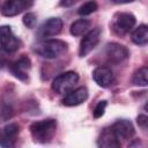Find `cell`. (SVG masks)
I'll return each instance as SVG.
<instances>
[{"label": "cell", "instance_id": "obj_1", "mask_svg": "<svg viewBox=\"0 0 148 148\" xmlns=\"http://www.w3.org/2000/svg\"><path fill=\"white\" fill-rule=\"evenodd\" d=\"M57 131V120L56 119H43L35 121L30 125V133L35 141L39 143L50 142Z\"/></svg>", "mask_w": 148, "mask_h": 148}, {"label": "cell", "instance_id": "obj_2", "mask_svg": "<svg viewBox=\"0 0 148 148\" xmlns=\"http://www.w3.org/2000/svg\"><path fill=\"white\" fill-rule=\"evenodd\" d=\"M67 50V43L60 39H49L37 44L34 51L46 59H56Z\"/></svg>", "mask_w": 148, "mask_h": 148}, {"label": "cell", "instance_id": "obj_3", "mask_svg": "<svg viewBox=\"0 0 148 148\" xmlns=\"http://www.w3.org/2000/svg\"><path fill=\"white\" fill-rule=\"evenodd\" d=\"M79 81V74L74 71H68L59 74L52 81V90L57 94H67Z\"/></svg>", "mask_w": 148, "mask_h": 148}, {"label": "cell", "instance_id": "obj_4", "mask_svg": "<svg viewBox=\"0 0 148 148\" xmlns=\"http://www.w3.org/2000/svg\"><path fill=\"white\" fill-rule=\"evenodd\" d=\"M135 16L131 13H118L114 15L113 17V22H112V30L114 31V34L117 35H126L127 32H130L134 25H135Z\"/></svg>", "mask_w": 148, "mask_h": 148}, {"label": "cell", "instance_id": "obj_5", "mask_svg": "<svg viewBox=\"0 0 148 148\" xmlns=\"http://www.w3.org/2000/svg\"><path fill=\"white\" fill-rule=\"evenodd\" d=\"M0 45L7 53H13L21 46V40L15 36L9 25H0Z\"/></svg>", "mask_w": 148, "mask_h": 148}, {"label": "cell", "instance_id": "obj_6", "mask_svg": "<svg viewBox=\"0 0 148 148\" xmlns=\"http://www.w3.org/2000/svg\"><path fill=\"white\" fill-rule=\"evenodd\" d=\"M101 35H102V30L101 28H95L92 30H90L89 32H87L84 35V37L82 38L81 43H80V47H79V56L80 57H86L88 56L99 43L101 39Z\"/></svg>", "mask_w": 148, "mask_h": 148}, {"label": "cell", "instance_id": "obj_7", "mask_svg": "<svg viewBox=\"0 0 148 148\" xmlns=\"http://www.w3.org/2000/svg\"><path fill=\"white\" fill-rule=\"evenodd\" d=\"M30 68H31V60L25 56L10 62L8 66V69L10 71V73L16 79H18L20 81H23V82H27L29 80Z\"/></svg>", "mask_w": 148, "mask_h": 148}, {"label": "cell", "instance_id": "obj_8", "mask_svg": "<svg viewBox=\"0 0 148 148\" xmlns=\"http://www.w3.org/2000/svg\"><path fill=\"white\" fill-rule=\"evenodd\" d=\"M104 52H105L108 60L113 64H120L125 61L130 56L128 50L124 45L118 44V43H108L105 45Z\"/></svg>", "mask_w": 148, "mask_h": 148}, {"label": "cell", "instance_id": "obj_9", "mask_svg": "<svg viewBox=\"0 0 148 148\" xmlns=\"http://www.w3.org/2000/svg\"><path fill=\"white\" fill-rule=\"evenodd\" d=\"M20 133V126L16 123H9L0 128V146L3 148L14 147Z\"/></svg>", "mask_w": 148, "mask_h": 148}, {"label": "cell", "instance_id": "obj_10", "mask_svg": "<svg viewBox=\"0 0 148 148\" xmlns=\"http://www.w3.org/2000/svg\"><path fill=\"white\" fill-rule=\"evenodd\" d=\"M62 29V21L59 17H50L47 18L38 30V35L40 37H51L58 35Z\"/></svg>", "mask_w": 148, "mask_h": 148}, {"label": "cell", "instance_id": "obj_11", "mask_svg": "<svg viewBox=\"0 0 148 148\" xmlns=\"http://www.w3.org/2000/svg\"><path fill=\"white\" fill-rule=\"evenodd\" d=\"M92 79L102 88H108L114 83V75H113L112 71L104 66L97 67L94 69Z\"/></svg>", "mask_w": 148, "mask_h": 148}, {"label": "cell", "instance_id": "obj_12", "mask_svg": "<svg viewBox=\"0 0 148 148\" xmlns=\"http://www.w3.org/2000/svg\"><path fill=\"white\" fill-rule=\"evenodd\" d=\"M111 127H112L113 132L116 133V135H117V138L119 140L120 139L130 140V139L133 138V135L135 133L133 124L130 120H127V119H119Z\"/></svg>", "mask_w": 148, "mask_h": 148}, {"label": "cell", "instance_id": "obj_13", "mask_svg": "<svg viewBox=\"0 0 148 148\" xmlns=\"http://www.w3.org/2000/svg\"><path fill=\"white\" fill-rule=\"evenodd\" d=\"M27 7V0H6L1 6V14L7 17H13L21 14Z\"/></svg>", "mask_w": 148, "mask_h": 148}, {"label": "cell", "instance_id": "obj_14", "mask_svg": "<svg viewBox=\"0 0 148 148\" xmlns=\"http://www.w3.org/2000/svg\"><path fill=\"white\" fill-rule=\"evenodd\" d=\"M88 98V90L86 87H79L72 91H68L62 99L65 106H75L82 104Z\"/></svg>", "mask_w": 148, "mask_h": 148}, {"label": "cell", "instance_id": "obj_15", "mask_svg": "<svg viewBox=\"0 0 148 148\" xmlns=\"http://www.w3.org/2000/svg\"><path fill=\"white\" fill-rule=\"evenodd\" d=\"M120 140L117 138L112 127H106L102 131L97 139V146L103 148H118L120 147Z\"/></svg>", "mask_w": 148, "mask_h": 148}, {"label": "cell", "instance_id": "obj_16", "mask_svg": "<svg viewBox=\"0 0 148 148\" xmlns=\"http://www.w3.org/2000/svg\"><path fill=\"white\" fill-rule=\"evenodd\" d=\"M132 40L136 45H146L148 42V28L146 24L139 25L133 32H132Z\"/></svg>", "mask_w": 148, "mask_h": 148}, {"label": "cell", "instance_id": "obj_17", "mask_svg": "<svg viewBox=\"0 0 148 148\" xmlns=\"http://www.w3.org/2000/svg\"><path fill=\"white\" fill-rule=\"evenodd\" d=\"M89 28H90V21H88L86 18H80L72 23L69 31L73 36L77 37V36H82L83 34H86Z\"/></svg>", "mask_w": 148, "mask_h": 148}, {"label": "cell", "instance_id": "obj_18", "mask_svg": "<svg viewBox=\"0 0 148 148\" xmlns=\"http://www.w3.org/2000/svg\"><path fill=\"white\" fill-rule=\"evenodd\" d=\"M147 74H148V68L147 67H141L136 69L133 74L132 82L135 86H141V87H147L148 81H147Z\"/></svg>", "mask_w": 148, "mask_h": 148}, {"label": "cell", "instance_id": "obj_19", "mask_svg": "<svg viewBox=\"0 0 148 148\" xmlns=\"http://www.w3.org/2000/svg\"><path fill=\"white\" fill-rule=\"evenodd\" d=\"M96 9H97V3L91 0V1H88V2L83 3L77 9V14L81 15V16H87V15H90L94 12H96Z\"/></svg>", "mask_w": 148, "mask_h": 148}, {"label": "cell", "instance_id": "obj_20", "mask_svg": "<svg viewBox=\"0 0 148 148\" xmlns=\"http://www.w3.org/2000/svg\"><path fill=\"white\" fill-rule=\"evenodd\" d=\"M23 24L27 27V28H35L36 24H37V16L35 13H27L24 16H23Z\"/></svg>", "mask_w": 148, "mask_h": 148}, {"label": "cell", "instance_id": "obj_21", "mask_svg": "<svg viewBox=\"0 0 148 148\" xmlns=\"http://www.w3.org/2000/svg\"><path fill=\"white\" fill-rule=\"evenodd\" d=\"M108 105V102L106 101H99L97 103V105L95 106L94 111H92V114H94V118H101L103 114H104V111H105V108Z\"/></svg>", "mask_w": 148, "mask_h": 148}, {"label": "cell", "instance_id": "obj_22", "mask_svg": "<svg viewBox=\"0 0 148 148\" xmlns=\"http://www.w3.org/2000/svg\"><path fill=\"white\" fill-rule=\"evenodd\" d=\"M136 121H138V125H139L142 130H145V131L147 130V124H148V118H147V116L140 114V116L138 117Z\"/></svg>", "mask_w": 148, "mask_h": 148}, {"label": "cell", "instance_id": "obj_23", "mask_svg": "<svg viewBox=\"0 0 148 148\" xmlns=\"http://www.w3.org/2000/svg\"><path fill=\"white\" fill-rule=\"evenodd\" d=\"M74 2H75V0H61L60 5H61V6H71V5L74 3Z\"/></svg>", "mask_w": 148, "mask_h": 148}, {"label": "cell", "instance_id": "obj_24", "mask_svg": "<svg viewBox=\"0 0 148 148\" xmlns=\"http://www.w3.org/2000/svg\"><path fill=\"white\" fill-rule=\"evenodd\" d=\"M110 1L113 2V3L120 5V3H128V2H132V1H134V0H110Z\"/></svg>", "mask_w": 148, "mask_h": 148}]
</instances>
